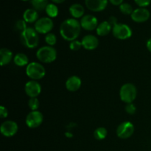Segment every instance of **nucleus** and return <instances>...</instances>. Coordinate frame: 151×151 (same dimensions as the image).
I'll use <instances>...</instances> for the list:
<instances>
[{"label":"nucleus","instance_id":"nucleus-8","mask_svg":"<svg viewBox=\"0 0 151 151\" xmlns=\"http://www.w3.org/2000/svg\"><path fill=\"white\" fill-rule=\"evenodd\" d=\"M44 116L39 111H32L27 116L25 122L29 128H36L42 124Z\"/></svg>","mask_w":151,"mask_h":151},{"label":"nucleus","instance_id":"nucleus-24","mask_svg":"<svg viewBox=\"0 0 151 151\" xmlns=\"http://www.w3.org/2000/svg\"><path fill=\"white\" fill-rule=\"evenodd\" d=\"M108 131L104 127L97 128L94 132V137L97 140H103L107 137Z\"/></svg>","mask_w":151,"mask_h":151},{"label":"nucleus","instance_id":"nucleus-3","mask_svg":"<svg viewBox=\"0 0 151 151\" xmlns=\"http://www.w3.org/2000/svg\"><path fill=\"white\" fill-rule=\"evenodd\" d=\"M36 58L41 63H52L57 58V51L51 46H44L37 50Z\"/></svg>","mask_w":151,"mask_h":151},{"label":"nucleus","instance_id":"nucleus-5","mask_svg":"<svg viewBox=\"0 0 151 151\" xmlns=\"http://www.w3.org/2000/svg\"><path fill=\"white\" fill-rule=\"evenodd\" d=\"M26 74L32 81L41 80L45 76L46 70L42 64L37 62H31L26 67Z\"/></svg>","mask_w":151,"mask_h":151},{"label":"nucleus","instance_id":"nucleus-23","mask_svg":"<svg viewBox=\"0 0 151 151\" xmlns=\"http://www.w3.org/2000/svg\"><path fill=\"white\" fill-rule=\"evenodd\" d=\"M45 11L50 18H55L58 15V8L54 4H49L46 7Z\"/></svg>","mask_w":151,"mask_h":151},{"label":"nucleus","instance_id":"nucleus-7","mask_svg":"<svg viewBox=\"0 0 151 151\" xmlns=\"http://www.w3.org/2000/svg\"><path fill=\"white\" fill-rule=\"evenodd\" d=\"M54 27V23L50 17H43L35 24V29L38 33L48 34Z\"/></svg>","mask_w":151,"mask_h":151},{"label":"nucleus","instance_id":"nucleus-34","mask_svg":"<svg viewBox=\"0 0 151 151\" xmlns=\"http://www.w3.org/2000/svg\"><path fill=\"white\" fill-rule=\"evenodd\" d=\"M109 1L115 6L121 5L123 3V0H109Z\"/></svg>","mask_w":151,"mask_h":151},{"label":"nucleus","instance_id":"nucleus-15","mask_svg":"<svg viewBox=\"0 0 151 151\" xmlns=\"http://www.w3.org/2000/svg\"><path fill=\"white\" fill-rule=\"evenodd\" d=\"M82 46L87 50H94L98 47L99 40L96 36L93 35H86L83 38Z\"/></svg>","mask_w":151,"mask_h":151},{"label":"nucleus","instance_id":"nucleus-19","mask_svg":"<svg viewBox=\"0 0 151 151\" xmlns=\"http://www.w3.org/2000/svg\"><path fill=\"white\" fill-rule=\"evenodd\" d=\"M112 28L113 27L109 24L108 21H104L99 24L96 29V32H97V35L100 36H106L110 33L111 31L112 30Z\"/></svg>","mask_w":151,"mask_h":151},{"label":"nucleus","instance_id":"nucleus-13","mask_svg":"<svg viewBox=\"0 0 151 151\" xmlns=\"http://www.w3.org/2000/svg\"><path fill=\"white\" fill-rule=\"evenodd\" d=\"M131 16L134 22L137 23H143L150 19V13L147 9L145 7H139L134 10Z\"/></svg>","mask_w":151,"mask_h":151},{"label":"nucleus","instance_id":"nucleus-4","mask_svg":"<svg viewBox=\"0 0 151 151\" xmlns=\"http://www.w3.org/2000/svg\"><path fill=\"white\" fill-rule=\"evenodd\" d=\"M137 96V90L135 86L132 83H125L122 86L119 90V97L124 103H132Z\"/></svg>","mask_w":151,"mask_h":151},{"label":"nucleus","instance_id":"nucleus-22","mask_svg":"<svg viewBox=\"0 0 151 151\" xmlns=\"http://www.w3.org/2000/svg\"><path fill=\"white\" fill-rule=\"evenodd\" d=\"M31 4L35 10L41 11L45 10L49 3L48 0H31Z\"/></svg>","mask_w":151,"mask_h":151},{"label":"nucleus","instance_id":"nucleus-36","mask_svg":"<svg viewBox=\"0 0 151 151\" xmlns=\"http://www.w3.org/2000/svg\"><path fill=\"white\" fill-rule=\"evenodd\" d=\"M52 1L55 3H57V4H60V3L63 2L65 0H52Z\"/></svg>","mask_w":151,"mask_h":151},{"label":"nucleus","instance_id":"nucleus-16","mask_svg":"<svg viewBox=\"0 0 151 151\" xmlns=\"http://www.w3.org/2000/svg\"><path fill=\"white\" fill-rule=\"evenodd\" d=\"M81 85H82L81 79L79 77L76 76V75L69 77L66 81V89L69 91H72V92L77 91L78 90H79Z\"/></svg>","mask_w":151,"mask_h":151},{"label":"nucleus","instance_id":"nucleus-26","mask_svg":"<svg viewBox=\"0 0 151 151\" xmlns=\"http://www.w3.org/2000/svg\"><path fill=\"white\" fill-rule=\"evenodd\" d=\"M27 28V22H25L24 19L23 20H22V19L18 20L17 22L15 23L14 29L15 30L17 31V32H19L22 33V32H24Z\"/></svg>","mask_w":151,"mask_h":151},{"label":"nucleus","instance_id":"nucleus-2","mask_svg":"<svg viewBox=\"0 0 151 151\" xmlns=\"http://www.w3.org/2000/svg\"><path fill=\"white\" fill-rule=\"evenodd\" d=\"M20 40L24 47L29 49H34L39 44V36L35 28L27 27L21 33Z\"/></svg>","mask_w":151,"mask_h":151},{"label":"nucleus","instance_id":"nucleus-35","mask_svg":"<svg viewBox=\"0 0 151 151\" xmlns=\"http://www.w3.org/2000/svg\"><path fill=\"white\" fill-rule=\"evenodd\" d=\"M146 47H147V49L149 50V51L151 52V38H149L147 41V44H146Z\"/></svg>","mask_w":151,"mask_h":151},{"label":"nucleus","instance_id":"nucleus-9","mask_svg":"<svg viewBox=\"0 0 151 151\" xmlns=\"http://www.w3.org/2000/svg\"><path fill=\"white\" fill-rule=\"evenodd\" d=\"M134 132V125L129 121H125L119 125L116 128V135L119 138L125 139L133 135Z\"/></svg>","mask_w":151,"mask_h":151},{"label":"nucleus","instance_id":"nucleus-32","mask_svg":"<svg viewBox=\"0 0 151 151\" xmlns=\"http://www.w3.org/2000/svg\"><path fill=\"white\" fill-rule=\"evenodd\" d=\"M7 116H8L7 109L4 106H1V107H0V116H1V119H4V118L7 117Z\"/></svg>","mask_w":151,"mask_h":151},{"label":"nucleus","instance_id":"nucleus-37","mask_svg":"<svg viewBox=\"0 0 151 151\" xmlns=\"http://www.w3.org/2000/svg\"><path fill=\"white\" fill-rule=\"evenodd\" d=\"M22 1H29V0H22Z\"/></svg>","mask_w":151,"mask_h":151},{"label":"nucleus","instance_id":"nucleus-20","mask_svg":"<svg viewBox=\"0 0 151 151\" xmlns=\"http://www.w3.org/2000/svg\"><path fill=\"white\" fill-rule=\"evenodd\" d=\"M84 11H85L84 7L78 3H75L69 7V13H70L71 16L74 17V19H79V18L83 17Z\"/></svg>","mask_w":151,"mask_h":151},{"label":"nucleus","instance_id":"nucleus-14","mask_svg":"<svg viewBox=\"0 0 151 151\" xmlns=\"http://www.w3.org/2000/svg\"><path fill=\"white\" fill-rule=\"evenodd\" d=\"M85 4L88 10L93 12H100L106 8L108 0H85Z\"/></svg>","mask_w":151,"mask_h":151},{"label":"nucleus","instance_id":"nucleus-25","mask_svg":"<svg viewBox=\"0 0 151 151\" xmlns=\"http://www.w3.org/2000/svg\"><path fill=\"white\" fill-rule=\"evenodd\" d=\"M119 10L121 11V13L125 15H131L134 10L131 4L128 3L123 2L121 5H119Z\"/></svg>","mask_w":151,"mask_h":151},{"label":"nucleus","instance_id":"nucleus-27","mask_svg":"<svg viewBox=\"0 0 151 151\" xmlns=\"http://www.w3.org/2000/svg\"><path fill=\"white\" fill-rule=\"evenodd\" d=\"M40 103L39 100L37 97H32L30 98L28 101V106L31 111H38V109L39 108Z\"/></svg>","mask_w":151,"mask_h":151},{"label":"nucleus","instance_id":"nucleus-17","mask_svg":"<svg viewBox=\"0 0 151 151\" xmlns=\"http://www.w3.org/2000/svg\"><path fill=\"white\" fill-rule=\"evenodd\" d=\"M13 52L9 49L1 48L0 50V64L1 66H6L11 62Z\"/></svg>","mask_w":151,"mask_h":151},{"label":"nucleus","instance_id":"nucleus-33","mask_svg":"<svg viewBox=\"0 0 151 151\" xmlns=\"http://www.w3.org/2000/svg\"><path fill=\"white\" fill-rule=\"evenodd\" d=\"M108 22H109V24H110L112 27H114V25H116V24H118L117 19H116L115 16H111V17L109 19V21H108Z\"/></svg>","mask_w":151,"mask_h":151},{"label":"nucleus","instance_id":"nucleus-1","mask_svg":"<svg viewBox=\"0 0 151 151\" xmlns=\"http://www.w3.org/2000/svg\"><path fill=\"white\" fill-rule=\"evenodd\" d=\"M81 28V22L76 19H67L60 24V34L63 39L71 42L79 36Z\"/></svg>","mask_w":151,"mask_h":151},{"label":"nucleus","instance_id":"nucleus-21","mask_svg":"<svg viewBox=\"0 0 151 151\" xmlns=\"http://www.w3.org/2000/svg\"><path fill=\"white\" fill-rule=\"evenodd\" d=\"M13 62L16 66L22 67L29 64V59L27 56L24 53H18L13 58Z\"/></svg>","mask_w":151,"mask_h":151},{"label":"nucleus","instance_id":"nucleus-6","mask_svg":"<svg viewBox=\"0 0 151 151\" xmlns=\"http://www.w3.org/2000/svg\"><path fill=\"white\" fill-rule=\"evenodd\" d=\"M112 33L117 39L126 40L132 35V29L125 24L118 23L112 28Z\"/></svg>","mask_w":151,"mask_h":151},{"label":"nucleus","instance_id":"nucleus-28","mask_svg":"<svg viewBox=\"0 0 151 151\" xmlns=\"http://www.w3.org/2000/svg\"><path fill=\"white\" fill-rule=\"evenodd\" d=\"M45 41L48 46L53 47L57 42V37L54 33H48L45 36Z\"/></svg>","mask_w":151,"mask_h":151},{"label":"nucleus","instance_id":"nucleus-29","mask_svg":"<svg viewBox=\"0 0 151 151\" xmlns=\"http://www.w3.org/2000/svg\"><path fill=\"white\" fill-rule=\"evenodd\" d=\"M82 43L81 41H78V40H75L73 41H71L69 44V49L72 51H78L82 47Z\"/></svg>","mask_w":151,"mask_h":151},{"label":"nucleus","instance_id":"nucleus-10","mask_svg":"<svg viewBox=\"0 0 151 151\" xmlns=\"http://www.w3.org/2000/svg\"><path fill=\"white\" fill-rule=\"evenodd\" d=\"M19 130L17 123L14 121L7 120L1 125L0 131L1 134L5 137H12L16 135Z\"/></svg>","mask_w":151,"mask_h":151},{"label":"nucleus","instance_id":"nucleus-31","mask_svg":"<svg viewBox=\"0 0 151 151\" xmlns=\"http://www.w3.org/2000/svg\"><path fill=\"white\" fill-rule=\"evenodd\" d=\"M134 1L140 7H145L150 5L151 0H134Z\"/></svg>","mask_w":151,"mask_h":151},{"label":"nucleus","instance_id":"nucleus-12","mask_svg":"<svg viewBox=\"0 0 151 151\" xmlns=\"http://www.w3.org/2000/svg\"><path fill=\"white\" fill-rule=\"evenodd\" d=\"M81 27L85 30L92 31L97 29L98 26V21L93 15H85L81 18Z\"/></svg>","mask_w":151,"mask_h":151},{"label":"nucleus","instance_id":"nucleus-18","mask_svg":"<svg viewBox=\"0 0 151 151\" xmlns=\"http://www.w3.org/2000/svg\"><path fill=\"white\" fill-rule=\"evenodd\" d=\"M23 19L27 23H34L38 20V13L33 8L27 9L23 13Z\"/></svg>","mask_w":151,"mask_h":151},{"label":"nucleus","instance_id":"nucleus-30","mask_svg":"<svg viewBox=\"0 0 151 151\" xmlns=\"http://www.w3.org/2000/svg\"><path fill=\"white\" fill-rule=\"evenodd\" d=\"M137 111V108H136L135 105L132 103H128L125 106V111L128 114H134Z\"/></svg>","mask_w":151,"mask_h":151},{"label":"nucleus","instance_id":"nucleus-11","mask_svg":"<svg viewBox=\"0 0 151 151\" xmlns=\"http://www.w3.org/2000/svg\"><path fill=\"white\" fill-rule=\"evenodd\" d=\"M24 91L30 98L37 97L41 92V86L36 81H29L25 84Z\"/></svg>","mask_w":151,"mask_h":151}]
</instances>
